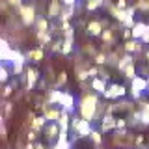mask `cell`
Returning a JSON list of instances; mask_svg holds the SVG:
<instances>
[{"mask_svg":"<svg viewBox=\"0 0 149 149\" xmlns=\"http://www.w3.org/2000/svg\"><path fill=\"white\" fill-rule=\"evenodd\" d=\"M99 95L95 91H88L78 99V110H80V118L86 119V121H91L95 119L97 116V108H99Z\"/></svg>","mask_w":149,"mask_h":149,"instance_id":"obj_1","label":"cell"},{"mask_svg":"<svg viewBox=\"0 0 149 149\" xmlns=\"http://www.w3.org/2000/svg\"><path fill=\"white\" fill-rule=\"evenodd\" d=\"M19 11V17H21V22L24 28H30V26H36L37 22V11H36V6L34 4H22L21 8H17Z\"/></svg>","mask_w":149,"mask_h":149,"instance_id":"obj_2","label":"cell"},{"mask_svg":"<svg viewBox=\"0 0 149 149\" xmlns=\"http://www.w3.org/2000/svg\"><path fill=\"white\" fill-rule=\"evenodd\" d=\"M146 91H149V82L146 77H138L134 80H130V97L132 99H142V95Z\"/></svg>","mask_w":149,"mask_h":149,"instance_id":"obj_3","label":"cell"},{"mask_svg":"<svg viewBox=\"0 0 149 149\" xmlns=\"http://www.w3.org/2000/svg\"><path fill=\"white\" fill-rule=\"evenodd\" d=\"M127 95V88L123 84H118V82H110L108 84V90L102 97L104 99H119V97H125Z\"/></svg>","mask_w":149,"mask_h":149,"instance_id":"obj_4","label":"cell"},{"mask_svg":"<svg viewBox=\"0 0 149 149\" xmlns=\"http://www.w3.org/2000/svg\"><path fill=\"white\" fill-rule=\"evenodd\" d=\"M104 30L106 28H104L101 19H93V21H90L86 24V32H88V36H91V37H101Z\"/></svg>","mask_w":149,"mask_h":149,"instance_id":"obj_5","label":"cell"},{"mask_svg":"<svg viewBox=\"0 0 149 149\" xmlns=\"http://www.w3.org/2000/svg\"><path fill=\"white\" fill-rule=\"evenodd\" d=\"M62 0H49V8H47V19L49 21H54V19H60L62 15Z\"/></svg>","mask_w":149,"mask_h":149,"instance_id":"obj_6","label":"cell"},{"mask_svg":"<svg viewBox=\"0 0 149 149\" xmlns=\"http://www.w3.org/2000/svg\"><path fill=\"white\" fill-rule=\"evenodd\" d=\"M39 71L36 67H26V91H32L36 88L37 80H39Z\"/></svg>","mask_w":149,"mask_h":149,"instance_id":"obj_7","label":"cell"},{"mask_svg":"<svg viewBox=\"0 0 149 149\" xmlns=\"http://www.w3.org/2000/svg\"><path fill=\"white\" fill-rule=\"evenodd\" d=\"M123 50L127 54H140V52H143V43L142 41H136V39H129V41H125L123 43Z\"/></svg>","mask_w":149,"mask_h":149,"instance_id":"obj_8","label":"cell"},{"mask_svg":"<svg viewBox=\"0 0 149 149\" xmlns=\"http://www.w3.org/2000/svg\"><path fill=\"white\" fill-rule=\"evenodd\" d=\"M74 106H78V104H74V95L71 91H65V95H63V101H62V104H60V108L65 110V112H69V114L73 116V112H74Z\"/></svg>","mask_w":149,"mask_h":149,"instance_id":"obj_9","label":"cell"},{"mask_svg":"<svg viewBox=\"0 0 149 149\" xmlns=\"http://www.w3.org/2000/svg\"><path fill=\"white\" fill-rule=\"evenodd\" d=\"M77 138H86V136H91V132H93V127H91V123L90 121H86V119H82L80 123H78V127H77Z\"/></svg>","mask_w":149,"mask_h":149,"instance_id":"obj_10","label":"cell"},{"mask_svg":"<svg viewBox=\"0 0 149 149\" xmlns=\"http://www.w3.org/2000/svg\"><path fill=\"white\" fill-rule=\"evenodd\" d=\"M116 123H118V118H114L112 114H104V118L101 119V132H108L116 129Z\"/></svg>","mask_w":149,"mask_h":149,"instance_id":"obj_11","label":"cell"},{"mask_svg":"<svg viewBox=\"0 0 149 149\" xmlns=\"http://www.w3.org/2000/svg\"><path fill=\"white\" fill-rule=\"evenodd\" d=\"M90 88L95 93H101V95H104L106 93V90H108V82L106 80H102V78H91V84H90Z\"/></svg>","mask_w":149,"mask_h":149,"instance_id":"obj_12","label":"cell"},{"mask_svg":"<svg viewBox=\"0 0 149 149\" xmlns=\"http://www.w3.org/2000/svg\"><path fill=\"white\" fill-rule=\"evenodd\" d=\"M146 30H147V22L136 21V24L132 26V39L142 41V37H143V34H146Z\"/></svg>","mask_w":149,"mask_h":149,"instance_id":"obj_13","label":"cell"},{"mask_svg":"<svg viewBox=\"0 0 149 149\" xmlns=\"http://www.w3.org/2000/svg\"><path fill=\"white\" fill-rule=\"evenodd\" d=\"M132 63H136V56H134V54H127V52H125L123 56H121V60H119V63H118V67H116V69L123 73L125 69H127L129 65H132Z\"/></svg>","mask_w":149,"mask_h":149,"instance_id":"obj_14","label":"cell"},{"mask_svg":"<svg viewBox=\"0 0 149 149\" xmlns=\"http://www.w3.org/2000/svg\"><path fill=\"white\" fill-rule=\"evenodd\" d=\"M63 95H65V91L62 90H50L49 91V97H47V102L49 104H62V101H63Z\"/></svg>","mask_w":149,"mask_h":149,"instance_id":"obj_15","label":"cell"},{"mask_svg":"<svg viewBox=\"0 0 149 149\" xmlns=\"http://www.w3.org/2000/svg\"><path fill=\"white\" fill-rule=\"evenodd\" d=\"M26 54V58L28 60H32V62H36V63H39V62H43L45 60V52H43V49H39V47H36V49H30Z\"/></svg>","mask_w":149,"mask_h":149,"instance_id":"obj_16","label":"cell"},{"mask_svg":"<svg viewBox=\"0 0 149 149\" xmlns=\"http://www.w3.org/2000/svg\"><path fill=\"white\" fill-rule=\"evenodd\" d=\"M58 125H60V130L67 132L69 127H71V114L65 112V110H62V116H60V119H58Z\"/></svg>","mask_w":149,"mask_h":149,"instance_id":"obj_17","label":"cell"},{"mask_svg":"<svg viewBox=\"0 0 149 149\" xmlns=\"http://www.w3.org/2000/svg\"><path fill=\"white\" fill-rule=\"evenodd\" d=\"M60 132H62V130H60V125L58 123H49L47 125V129H45V134H47V138L49 140H58L60 138Z\"/></svg>","mask_w":149,"mask_h":149,"instance_id":"obj_18","label":"cell"},{"mask_svg":"<svg viewBox=\"0 0 149 149\" xmlns=\"http://www.w3.org/2000/svg\"><path fill=\"white\" fill-rule=\"evenodd\" d=\"M140 112H142V127L149 125V101H140Z\"/></svg>","mask_w":149,"mask_h":149,"instance_id":"obj_19","label":"cell"},{"mask_svg":"<svg viewBox=\"0 0 149 149\" xmlns=\"http://www.w3.org/2000/svg\"><path fill=\"white\" fill-rule=\"evenodd\" d=\"M74 9L77 6H63L62 8V15H60V22H69L74 17Z\"/></svg>","mask_w":149,"mask_h":149,"instance_id":"obj_20","label":"cell"},{"mask_svg":"<svg viewBox=\"0 0 149 149\" xmlns=\"http://www.w3.org/2000/svg\"><path fill=\"white\" fill-rule=\"evenodd\" d=\"M45 119H47V123H58V119H60V116H62V108H50V110H47L45 112Z\"/></svg>","mask_w":149,"mask_h":149,"instance_id":"obj_21","label":"cell"},{"mask_svg":"<svg viewBox=\"0 0 149 149\" xmlns=\"http://www.w3.org/2000/svg\"><path fill=\"white\" fill-rule=\"evenodd\" d=\"M36 32H50V22L45 15H39L37 17V22H36Z\"/></svg>","mask_w":149,"mask_h":149,"instance_id":"obj_22","label":"cell"},{"mask_svg":"<svg viewBox=\"0 0 149 149\" xmlns=\"http://www.w3.org/2000/svg\"><path fill=\"white\" fill-rule=\"evenodd\" d=\"M106 0H86V4H84V8H86V11H95V9H99L104 6Z\"/></svg>","mask_w":149,"mask_h":149,"instance_id":"obj_23","label":"cell"},{"mask_svg":"<svg viewBox=\"0 0 149 149\" xmlns=\"http://www.w3.org/2000/svg\"><path fill=\"white\" fill-rule=\"evenodd\" d=\"M45 123H47L45 116H39V118H36V119H34V121L30 123V127H32V130H36V132H39V130L45 127Z\"/></svg>","mask_w":149,"mask_h":149,"instance_id":"obj_24","label":"cell"},{"mask_svg":"<svg viewBox=\"0 0 149 149\" xmlns=\"http://www.w3.org/2000/svg\"><path fill=\"white\" fill-rule=\"evenodd\" d=\"M9 74H13V73H11V67L2 63V65H0V82L6 84V82H8V78H9Z\"/></svg>","mask_w":149,"mask_h":149,"instance_id":"obj_25","label":"cell"},{"mask_svg":"<svg viewBox=\"0 0 149 149\" xmlns=\"http://www.w3.org/2000/svg\"><path fill=\"white\" fill-rule=\"evenodd\" d=\"M74 49V39H63V47H62V56H69Z\"/></svg>","mask_w":149,"mask_h":149,"instance_id":"obj_26","label":"cell"},{"mask_svg":"<svg viewBox=\"0 0 149 149\" xmlns=\"http://www.w3.org/2000/svg\"><path fill=\"white\" fill-rule=\"evenodd\" d=\"M93 62H95L97 67H102V65H108V52H99L93 58Z\"/></svg>","mask_w":149,"mask_h":149,"instance_id":"obj_27","label":"cell"},{"mask_svg":"<svg viewBox=\"0 0 149 149\" xmlns=\"http://www.w3.org/2000/svg\"><path fill=\"white\" fill-rule=\"evenodd\" d=\"M65 84H67V73H65V71H62V73L58 74V77H56L54 90H62V88L65 86Z\"/></svg>","mask_w":149,"mask_h":149,"instance_id":"obj_28","label":"cell"},{"mask_svg":"<svg viewBox=\"0 0 149 149\" xmlns=\"http://www.w3.org/2000/svg\"><path fill=\"white\" fill-rule=\"evenodd\" d=\"M2 110H4V118H11V112H13V102L8 99H2Z\"/></svg>","mask_w":149,"mask_h":149,"instance_id":"obj_29","label":"cell"},{"mask_svg":"<svg viewBox=\"0 0 149 149\" xmlns=\"http://www.w3.org/2000/svg\"><path fill=\"white\" fill-rule=\"evenodd\" d=\"M123 74H125V78H129V80H134V78L138 77V73H136V63L129 65V67L123 71Z\"/></svg>","mask_w":149,"mask_h":149,"instance_id":"obj_30","label":"cell"},{"mask_svg":"<svg viewBox=\"0 0 149 149\" xmlns=\"http://www.w3.org/2000/svg\"><path fill=\"white\" fill-rule=\"evenodd\" d=\"M91 142L93 143H95V146L97 147H99L101 146V143H102V132H101V130H97V129H93V132H91Z\"/></svg>","mask_w":149,"mask_h":149,"instance_id":"obj_31","label":"cell"},{"mask_svg":"<svg viewBox=\"0 0 149 149\" xmlns=\"http://www.w3.org/2000/svg\"><path fill=\"white\" fill-rule=\"evenodd\" d=\"M15 86H17V82L6 84V86H4V90H2V99H8V97L13 93V90H15Z\"/></svg>","mask_w":149,"mask_h":149,"instance_id":"obj_32","label":"cell"},{"mask_svg":"<svg viewBox=\"0 0 149 149\" xmlns=\"http://www.w3.org/2000/svg\"><path fill=\"white\" fill-rule=\"evenodd\" d=\"M62 47H63V37H60V39H56V41H52V45H50V50L52 52H56V54H62Z\"/></svg>","mask_w":149,"mask_h":149,"instance_id":"obj_33","label":"cell"},{"mask_svg":"<svg viewBox=\"0 0 149 149\" xmlns=\"http://www.w3.org/2000/svg\"><path fill=\"white\" fill-rule=\"evenodd\" d=\"M84 54H86V56H91V58H95V56L97 54H99V52H97V50L95 49H93V45L91 43H86V45H84Z\"/></svg>","mask_w":149,"mask_h":149,"instance_id":"obj_34","label":"cell"},{"mask_svg":"<svg viewBox=\"0 0 149 149\" xmlns=\"http://www.w3.org/2000/svg\"><path fill=\"white\" fill-rule=\"evenodd\" d=\"M136 8L142 13H149V0H138V2H136Z\"/></svg>","mask_w":149,"mask_h":149,"instance_id":"obj_35","label":"cell"},{"mask_svg":"<svg viewBox=\"0 0 149 149\" xmlns=\"http://www.w3.org/2000/svg\"><path fill=\"white\" fill-rule=\"evenodd\" d=\"M129 6H130L129 0H116V8H118V9H123V11H125Z\"/></svg>","mask_w":149,"mask_h":149,"instance_id":"obj_36","label":"cell"},{"mask_svg":"<svg viewBox=\"0 0 149 149\" xmlns=\"http://www.w3.org/2000/svg\"><path fill=\"white\" fill-rule=\"evenodd\" d=\"M22 71H24V65H11V73L13 74H21L22 77Z\"/></svg>","mask_w":149,"mask_h":149,"instance_id":"obj_37","label":"cell"},{"mask_svg":"<svg viewBox=\"0 0 149 149\" xmlns=\"http://www.w3.org/2000/svg\"><path fill=\"white\" fill-rule=\"evenodd\" d=\"M125 127H127V121H125L123 118H118V123H116V130H123Z\"/></svg>","mask_w":149,"mask_h":149,"instance_id":"obj_38","label":"cell"},{"mask_svg":"<svg viewBox=\"0 0 149 149\" xmlns=\"http://www.w3.org/2000/svg\"><path fill=\"white\" fill-rule=\"evenodd\" d=\"M0 132H2V140L6 142V138H8V129H6V123H4V119H2V123H0Z\"/></svg>","mask_w":149,"mask_h":149,"instance_id":"obj_39","label":"cell"},{"mask_svg":"<svg viewBox=\"0 0 149 149\" xmlns=\"http://www.w3.org/2000/svg\"><path fill=\"white\" fill-rule=\"evenodd\" d=\"M36 136H37V132H36V130H28V134H26V140H28V142H34V140H36Z\"/></svg>","mask_w":149,"mask_h":149,"instance_id":"obj_40","label":"cell"},{"mask_svg":"<svg viewBox=\"0 0 149 149\" xmlns=\"http://www.w3.org/2000/svg\"><path fill=\"white\" fill-rule=\"evenodd\" d=\"M8 4H9V6H13V8H21L22 6V0H8Z\"/></svg>","mask_w":149,"mask_h":149,"instance_id":"obj_41","label":"cell"},{"mask_svg":"<svg viewBox=\"0 0 149 149\" xmlns=\"http://www.w3.org/2000/svg\"><path fill=\"white\" fill-rule=\"evenodd\" d=\"M142 43H143V45H149V24H147L146 34H143V37H142Z\"/></svg>","mask_w":149,"mask_h":149,"instance_id":"obj_42","label":"cell"},{"mask_svg":"<svg viewBox=\"0 0 149 149\" xmlns=\"http://www.w3.org/2000/svg\"><path fill=\"white\" fill-rule=\"evenodd\" d=\"M62 4L63 6H77L78 0H62Z\"/></svg>","mask_w":149,"mask_h":149,"instance_id":"obj_43","label":"cell"},{"mask_svg":"<svg viewBox=\"0 0 149 149\" xmlns=\"http://www.w3.org/2000/svg\"><path fill=\"white\" fill-rule=\"evenodd\" d=\"M22 149H36V146H34V143H32V142H28V143H26V146L22 147Z\"/></svg>","mask_w":149,"mask_h":149,"instance_id":"obj_44","label":"cell"},{"mask_svg":"<svg viewBox=\"0 0 149 149\" xmlns=\"http://www.w3.org/2000/svg\"><path fill=\"white\" fill-rule=\"evenodd\" d=\"M146 63H147V67H149V49L146 50Z\"/></svg>","mask_w":149,"mask_h":149,"instance_id":"obj_45","label":"cell"},{"mask_svg":"<svg viewBox=\"0 0 149 149\" xmlns=\"http://www.w3.org/2000/svg\"><path fill=\"white\" fill-rule=\"evenodd\" d=\"M36 149H47V147H45V146H43V143H41V142H39V143H36Z\"/></svg>","mask_w":149,"mask_h":149,"instance_id":"obj_46","label":"cell"},{"mask_svg":"<svg viewBox=\"0 0 149 149\" xmlns=\"http://www.w3.org/2000/svg\"><path fill=\"white\" fill-rule=\"evenodd\" d=\"M142 142H143V136H138V138H136V146H140Z\"/></svg>","mask_w":149,"mask_h":149,"instance_id":"obj_47","label":"cell"}]
</instances>
